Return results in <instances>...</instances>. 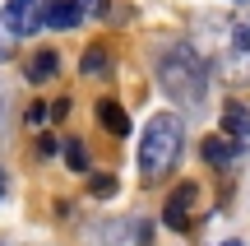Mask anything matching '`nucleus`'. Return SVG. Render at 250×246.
Here are the masks:
<instances>
[{"label":"nucleus","instance_id":"4","mask_svg":"<svg viewBox=\"0 0 250 246\" xmlns=\"http://www.w3.org/2000/svg\"><path fill=\"white\" fill-rule=\"evenodd\" d=\"M0 23H5L9 37H28L42 28V14H37V0H5L0 9Z\"/></svg>","mask_w":250,"mask_h":246},{"label":"nucleus","instance_id":"11","mask_svg":"<svg viewBox=\"0 0 250 246\" xmlns=\"http://www.w3.org/2000/svg\"><path fill=\"white\" fill-rule=\"evenodd\" d=\"M65 163H70V172H88V149L79 144V139H65Z\"/></svg>","mask_w":250,"mask_h":246},{"label":"nucleus","instance_id":"20","mask_svg":"<svg viewBox=\"0 0 250 246\" xmlns=\"http://www.w3.org/2000/svg\"><path fill=\"white\" fill-rule=\"evenodd\" d=\"M223 246H241V242H223Z\"/></svg>","mask_w":250,"mask_h":246},{"label":"nucleus","instance_id":"12","mask_svg":"<svg viewBox=\"0 0 250 246\" xmlns=\"http://www.w3.org/2000/svg\"><path fill=\"white\" fill-rule=\"evenodd\" d=\"M88 191L107 200V195H116V177H111V172H98V177H88Z\"/></svg>","mask_w":250,"mask_h":246},{"label":"nucleus","instance_id":"19","mask_svg":"<svg viewBox=\"0 0 250 246\" xmlns=\"http://www.w3.org/2000/svg\"><path fill=\"white\" fill-rule=\"evenodd\" d=\"M5 186H9V181H5V167H0V204H5Z\"/></svg>","mask_w":250,"mask_h":246},{"label":"nucleus","instance_id":"2","mask_svg":"<svg viewBox=\"0 0 250 246\" xmlns=\"http://www.w3.org/2000/svg\"><path fill=\"white\" fill-rule=\"evenodd\" d=\"M181 149H186V126H181V116H171V112L153 116L148 126H144V139H139V172H144V181L167 177L171 167H176Z\"/></svg>","mask_w":250,"mask_h":246},{"label":"nucleus","instance_id":"10","mask_svg":"<svg viewBox=\"0 0 250 246\" xmlns=\"http://www.w3.org/2000/svg\"><path fill=\"white\" fill-rule=\"evenodd\" d=\"M246 126H250L246 107H241V102H227V107H223V135H227V139H236Z\"/></svg>","mask_w":250,"mask_h":246},{"label":"nucleus","instance_id":"3","mask_svg":"<svg viewBox=\"0 0 250 246\" xmlns=\"http://www.w3.org/2000/svg\"><path fill=\"white\" fill-rule=\"evenodd\" d=\"M195 200H199V186L195 181H181L176 191L167 195V204H162V223H167L171 232L195 228Z\"/></svg>","mask_w":250,"mask_h":246},{"label":"nucleus","instance_id":"5","mask_svg":"<svg viewBox=\"0 0 250 246\" xmlns=\"http://www.w3.org/2000/svg\"><path fill=\"white\" fill-rule=\"evenodd\" d=\"M83 23L79 0H42V28H56V33H70V28Z\"/></svg>","mask_w":250,"mask_h":246},{"label":"nucleus","instance_id":"7","mask_svg":"<svg viewBox=\"0 0 250 246\" xmlns=\"http://www.w3.org/2000/svg\"><path fill=\"white\" fill-rule=\"evenodd\" d=\"M98 121H102V130H107V135H116V139L130 135V116H125V107H121V102H111V98L98 102Z\"/></svg>","mask_w":250,"mask_h":246},{"label":"nucleus","instance_id":"13","mask_svg":"<svg viewBox=\"0 0 250 246\" xmlns=\"http://www.w3.org/2000/svg\"><path fill=\"white\" fill-rule=\"evenodd\" d=\"M232 37H236V51H241V56H250V19H241V23L232 28Z\"/></svg>","mask_w":250,"mask_h":246},{"label":"nucleus","instance_id":"17","mask_svg":"<svg viewBox=\"0 0 250 246\" xmlns=\"http://www.w3.org/2000/svg\"><path fill=\"white\" fill-rule=\"evenodd\" d=\"M236 154H246V158H250V126L241 130V135H236Z\"/></svg>","mask_w":250,"mask_h":246},{"label":"nucleus","instance_id":"6","mask_svg":"<svg viewBox=\"0 0 250 246\" xmlns=\"http://www.w3.org/2000/svg\"><path fill=\"white\" fill-rule=\"evenodd\" d=\"M199 154H204L208 167H232L236 158H241V154H236V139H227V135H208Z\"/></svg>","mask_w":250,"mask_h":246},{"label":"nucleus","instance_id":"16","mask_svg":"<svg viewBox=\"0 0 250 246\" xmlns=\"http://www.w3.org/2000/svg\"><path fill=\"white\" fill-rule=\"evenodd\" d=\"M51 116H56V121L70 116V98H56V102H51Z\"/></svg>","mask_w":250,"mask_h":246},{"label":"nucleus","instance_id":"1","mask_svg":"<svg viewBox=\"0 0 250 246\" xmlns=\"http://www.w3.org/2000/svg\"><path fill=\"white\" fill-rule=\"evenodd\" d=\"M158 84L181 112H204V102H208V65L190 42H171L158 56Z\"/></svg>","mask_w":250,"mask_h":246},{"label":"nucleus","instance_id":"8","mask_svg":"<svg viewBox=\"0 0 250 246\" xmlns=\"http://www.w3.org/2000/svg\"><path fill=\"white\" fill-rule=\"evenodd\" d=\"M56 70H61V56L56 51H33V61H28V79L33 84H46Z\"/></svg>","mask_w":250,"mask_h":246},{"label":"nucleus","instance_id":"15","mask_svg":"<svg viewBox=\"0 0 250 246\" xmlns=\"http://www.w3.org/2000/svg\"><path fill=\"white\" fill-rule=\"evenodd\" d=\"M56 149H61V144H56V135H42V139H37V154H42V158H51Z\"/></svg>","mask_w":250,"mask_h":246},{"label":"nucleus","instance_id":"18","mask_svg":"<svg viewBox=\"0 0 250 246\" xmlns=\"http://www.w3.org/2000/svg\"><path fill=\"white\" fill-rule=\"evenodd\" d=\"M42 116H46V107H42V102H33V107H28V121H33V126H42Z\"/></svg>","mask_w":250,"mask_h":246},{"label":"nucleus","instance_id":"9","mask_svg":"<svg viewBox=\"0 0 250 246\" xmlns=\"http://www.w3.org/2000/svg\"><path fill=\"white\" fill-rule=\"evenodd\" d=\"M79 70L88 74V79H93V74H107V70H111V51H107V46H102V42H93L88 51H83Z\"/></svg>","mask_w":250,"mask_h":246},{"label":"nucleus","instance_id":"14","mask_svg":"<svg viewBox=\"0 0 250 246\" xmlns=\"http://www.w3.org/2000/svg\"><path fill=\"white\" fill-rule=\"evenodd\" d=\"M79 9H83V19H98V14H107V0H79Z\"/></svg>","mask_w":250,"mask_h":246}]
</instances>
